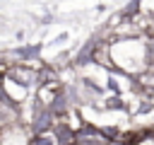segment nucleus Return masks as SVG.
<instances>
[{"instance_id":"f257e3e1","label":"nucleus","mask_w":154,"mask_h":145,"mask_svg":"<svg viewBox=\"0 0 154 145\" xmlns=\"http://www.w3.org/2000/svg\"><path fill=\"white\" fill-rule=\"evenodd\" d=\"M75 145H113V143L101 128L91 123H82L79 128H75Z\"/></svg>"},{"instance_id":"f03ea898","label":"nucleus","mask_w":154,"mask_h":145,"mask_svg":"<svg viewBox=\"0 0 154 145\" xmlns=\"http://www.w3.org/2000/svg\"><path fill=\"white\" fill-rule=\"evenodd\" d=\"M7 77L14 80V82H19L22 87L29 89V87H38V77H41V72L34 70V68H29V63H14V65L7 68Z\"/></svg>"}]
</instances>
